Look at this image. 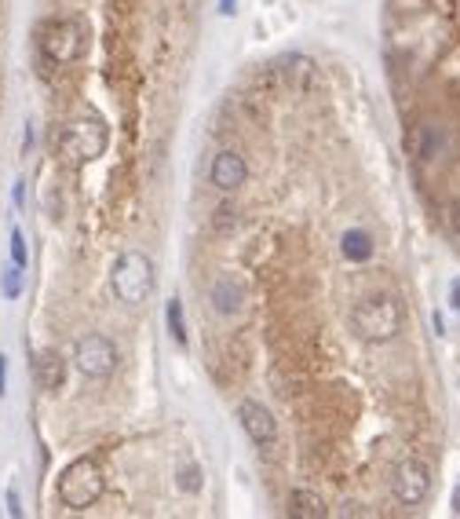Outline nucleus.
Returning <instances> with one entry per match:
<instances>
[{"label":"nucleus","instance_id":"nucleus-11","mask_svg":"<svg viewBox=\"0 0 460 519\" xmlns=\"http://www.w3.org/2000/svg\"><path fill=\"white\" fill-rule=\"evenodd\" d=\"M34 377H37V384L44 391H58V388H63V381H66V358L58 355L55 348L37 351L34 355Z\"/></svg>","mask_w":460,"mask_h":519},{"label":"nucleus","instance_id":"nucleus-23","mask_svg":"<svg viewBox=\"0 0 460 519\" xmlns=\"http://www.w3.org/2000/svg\"><path fill=\"white\" fill-rule=\"evenodd\" d=\"M220 12L223 15H234V0H220Z\"/></svg>","mask_w":460,"mask_h":519},{"label":"nucleus","instance_id":"nucleus-13","mask_svg":"<svg viewBox=\"0 0 460 519\" xmlns=\"http://www.w3.org/2000/svg\"><path fill=\"white\" fill-rule=\"evenodd\" d=\"M340 249H344V256L355 260V263L373 260V234L362 231V227H351V231L340 238Z\"/></svg>","mask_w":460,"mask_h":519},{"label":"nucleus","instance_id":"nucleus-18","mask_svg":"<svg viewBox=\"0 0 460 519\" xmlns=\"http://www.w3.org/2000/svg\"><path fill=\"white\" fill-rule=\"evenodd\" d=\"M12 263H19L22 271H26V263H29V253H26V238H22V231H19V227L12 231Z\"/></svg>","mask_w":460,"mask_h":519},{"label":"nucleus","instance_id":"nucleus-16","mask_svg":"<svg viewBox=\"0 0 460 519\" xmlns=\"http://www.w3.org/2000/svg\"><path fill=\"white\" fill-rule=\"evenodd\" d=\"M201 468L198 465H187V468H179V491L183 494H198L201 491Z\"/></svg>","mask_w":460,"mask_h":519},{"label":"nucleus","instance_id":"nucleus-10","mask_svg":"<svg viewBox=\"0 0 460 519\" xmlns=\"http://www.w3.org/2000/svg\"><path fill=\"white\" fill-rule=\"evenodd\" d=\"M208 300H212V308H216L220 315H241L245 308V282L238 279V274H220L216 282H212L208 289Z\"/></svg>","mask_w":460,"mask_h":519},{"label":"nucleus","instance_id":"nucleus-22","mask_svg":"<svg viewBox=\"0 0 460 519\" xmlns=\"http://www.w3.org/2000/svg\"><path fill=\"white\" fill-rule=\"evenodd\" d=\"M449 303H453L456 311H460V282H453V289H449Z\"/></svg>","mask_w":460,"mask_h":519},{"label":"nucleus","instance_id":"nucleus-8","mask_svg":"<svg viewBox=\"0 0 460 519\" xmlns=\"http://www.w3.org/2000/svg\"><path fill=\"white\" fill-rule=\"evenodd\" d=\"M238 421H241V429L245 436H249L260 450H274V443H278V421H274V413L256 403V399H245L238 406Z\"/></svg>","mask_w":460,"mask_h":519},{"label":"nucleus","instance_id":"nucleus-14","mask_svg":"<svg viewBox=\"0 0 460 519\" xmlns=\"http://www.w3.org/2000/svg\"><path fill=\"white\" fill-rule=\"evenodd\" d=\"M165 322H168V333L175 337V344H187V315H183V303L179 300H168Z\"/></svg>","mask_w":460,"mask_h":519},{"label":"nucleus","instance_id":"nucleus-7","mask_svg":"<svg viewBox=\"0 0 460 519\" xmlns=\"http://www.w3.org/2000/svg\"><path fill=\"white\" fill-rule=\"evenodd\" d=\"M117 362H121V355H117L113 341L103 337V333H88L74 348V366L91 381H106L117 370Z\"/></svg>","mask_w":460,"mask_h":519},{"label":"nucleus","instance_id":"nucleus-5","mask_svg":"<svg viewBox=\"0 0 460 519\" xmlns=\"http://www.w3.org/2000/svg\"><path fill=\"white\" fill-rule=\"evenodd\" d=\"M84 51V29L74 19H51L41 29V55L51 67H70Z\"/></svg>","mask_w":460,"mask_h":519},{"label":"nucleus","instance_id":"nucleus-2","mask_svg":"<svg viewBox=\"0 0 460 519\" xmlns=\"http://www.w3.org/2000/svg\"><path fill=\"white\" fill-rule=\"evenodd\" d=\"M110 289L121 303H129V308H139V303L153 293V260L139 249H129L121 253L110 267Z\"/></svg>","mask_w":460,"mask_h":519},{"label":"nucleus","instance_id":"nucleus-24","mask_svg":"<svg viewBox=\"0 0 460 519\" xmlns=\"http://www.w3.org/2000/svg\"><path fill=\"white\" fill-rule=\"evenodd\" d=\"M453 512L460 515V486H456V491H453Z\"/></svg>","mask_w":460,"mask_h":519},{"label":"nucleus","instance_id":"nucleus-12","mask_svg":"<svg viewBox=\"0 0 460 519\" xmlns=\"http://www.w3.org/2000/svg\"><path fill=\"white\" fill-rule=\"evenodd\" d=\"M289 515H296V519H325V515H329V508H325V501H322V494H318V491H307V486H296V491L289 494Z\"/></svg>","mask_w":460,"mask_h":519},{"label":"nucleus","instance_id":"nucleus-21","mask_svg":"<svg viewBox=\"0 0 460 519\" xmlns=\"http://www.w3.org/2000/svg\"><path fill=\"white\" fill-rule=\"evenodd\" d=\"M8 512H12V515H22V508H19V494H15V491H8Z\"/></svg>","mask_w":460,"mask_h":519},{"label":"nucleus","instance_id":"nucleus-19","mask_svg":"<svg viewBox=\"0 0 460 519\" xmlns=\"http://www.w3.org/2000/svg\"><path fill=\"white\" fill-rule=\"evenodd\" d=\"M449 231L460 238V198H453V205H449Z\"/></svg>","mask_w":460,"mask_h":519},{"label":"nucleus","instance_id":"nucleus-3","mask_svg":"<svg viewBox=\"0 0 460 519\" xmlns=\"http://www.w3.org/2000/svg\"><path fill=\"white\" fill-rule=\"evenodd\" d=\"M103 494H106V476L91 457H77V461H70L63 468V476H58V501L74 512L91 508Z\"/></svg>","mask_w":460,"mask_h":519},{"label":"nucleus","instance_id":"nucleus-9","mask_svg":"<svg viewBox=\"0 0 460 519\" xmlns=\"http://www.w3.org/2000/svg\"><path fill=\"white\" fill-rule=\"evenodd\" d=\"M208 179L216 191H238V187H245V179H249V161H245L238 150H220V154L212 158Z\"/></svg>","mask_w":460,"mask_h":519},{"label":"nucleus","instance_id":"nucleus-17","mask_svg":"<svg viewBox=\"0 0 460 519\" xmlns=\"http://www.w3.org/2000/svg\"><path fill=\"white\" fill-rule=\"evenodd\" d=\"M212 227H216L220 234L234 231V227H238V208H234V205H220V208H216V216H212Z\"/></svg>","mask_w":460,"mask_h":519},{"label":"nucleus","instance_id":"nucleus-1","mask_svg":"<svg viewBox=\"0 0 460 519\" xmlns=\"http://www.w3.org/2000/svg\"><path fill=\"white\" fill-rule=\"evenodd\" d=\"M402 326H406V311L398 303V296H391V293L362 296L351 311V329L365 344H391L402 333Z\"/></svg>","mask_w":460,"mask_h":519},{"label":"nucleus","instance_id":"nucleus-6","mask_svg":"<svg viewBox=\"0 0 460 519\" xmlns=\"http://www.w3.org/2000/svg\"><path fill=\"white\" fill-rule=\"evenodd\" d=\"M391 494L398 505L420 508L432 498V465L420 461V457H402L391 472Z\"/></svg>","mask_w":460,"mask_h":519},{"label":"nucleus","instance_id":"nucleus-20","mask_svg":"<svg viewBox=\"0 0 460 519\" xmlns=\"http://www.w3.org/2000/svg\"><path fill=\"white\" fill-rule=\"evenodd\" d=\"M4 391H8V358L0 355V395H4Z\"/></svg>","mask_w":460,"mask_h":519},{"label":"nucleus","instance_id":"nucleus-15","mask_svg":"<svg viewBox=\"0 0 460 519\" xmlns=\"http://www.w3.org/2000/svg\"><path fill=\"white\" fill-rule=\"evenodd\" d=\"M0 286H4V296H8V300L22 296V267H19V263H8V267H4V279H0Z\"/></svg>","mask_w":460,"mask_h":519},{"label":"nucleus","instance_id":"nucleus-4","mask_svg":"<svg viewBox=\"0 0 460 519\" xmlns=\"http://www.w3.org/2000/svg\"><path fill=\"white\" fill-rule=\"evenodd\" d=\"M110 143V132H106V121L99 114H88L74 125H66L63 139H58V154H63L66 165H88L103 158V150Z\"/></svg>","mask_w":460,"mask_h":519}]
</instances>
